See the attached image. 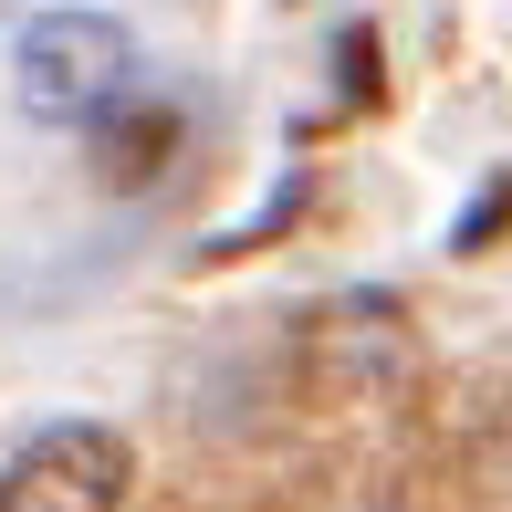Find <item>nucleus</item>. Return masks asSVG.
<instances>
[{"mask_svg":"<svg viewBox=\"0 0 512 512\" xmlns=\"http://www.w3.org/2000/svg\"><path fill=\"white\" fill-rule=\"evenodd\" d=\"M126 63H136V42L115 11H32L11 42V95L42 126H95L126 95Z\"/></svg>","mask_w":512,"mask_h":512,"instance_id":"obj_1","label":"nucleus"},{"mask_svg":"<svg viewBox=\"0 0 512 512\" xmlns=\"http://www.w3.org/2000/svg\"><path fill=\"white\" fill-rule=\"evenodd\" d=\"M126 502V439L115 429H42L0 471V512H115Z\"/></svg>","mask_w":512,"mask_h":512,"instance_id":"obj_2","label":"nucleus"},{"mask_svg":"<svg viewBox=\"0 0 512 512\" xmlns=\"http://www.w3.org/2000/svg\"><path fill=\"white\" fill-rule=\"evenodd\" d=\"M84 136H95V178H105V189H147V178H168V157H178V105L115 95Z\"/></svg>","mask_w":512,"mask_h":512,"instance_id":"obj_3","label":"nucleus"},{"mask_svg":"<svg viewBox=\"0 0 512 512\" xmlns=\"http://www.w3.org/2000/svg\"><path fill=\"white\" fill-rule=\"evenodd\" d=\"M492 230H512V178H492V189L471 199V220H460V251H481Z\"/></svg>","mask_w":512,"mask_h":512,"instance_id":"obj_4","label":"nucleus"},{"mask_svg":"<svg viewBox=\"0 0 512 512\" xmlns=\"http://www.w3.org/2000/svg\"><path fill=\"white\" fill-rule=\"evenodd\" d=\"M345 74H356V105H377V42H366V32L345 42Z\"/></svg>","mask_w":512,"mask_h":512,"instance_id":"obj_5","label":"nucleus"}]
</instances>
